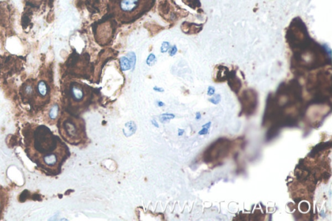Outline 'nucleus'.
I'll return each instance as SVG.
<instances>
[{
  "mask_svg": "<svg viewBox=\"0 0 332 221\" xmlns=\"http://www.w3.org/2000/svg\"><path fill=\"white\" fill-rule=\"evenodd\" d=\"M27 157L46 175L57 176L70 156L69 148L45 125L27 129L23 133Z\"/></svg>",
  "mask_w": 332,
  "mask_h": 221,
  "instance_id": "f257e3e1",
  "label": "nucleus"
},
{
  "mask_svg": "<svg viewBox=\"0 0 332 221\" xmlns=\"http://www.w3.org/2000/svg\"><path fill=\"white\" fill-rule=\"evenodd\" d=\"M156 0H109L108 14L123 24L130 23L149 12Z\"/></svg>",
  "mask_w": 332,
  "mask_h": 221,
  "instance_id": "f03ea898",
  "label": "nucleus"
},
{
  "mask_svg": "<svg viewBox=\"0 0 332 221\" xmlns=\"http://www.w3.org/2000/svg\"><path fill=\"white\" fill-rule=\"evenodd\" d=\"M58 132L65 141L72 145H79L86 139L85 122L77 116L71 114L58 123Z\"/></svg>",
  "mask_w": 332,
  "mask_h": 221,
  "instance_id": "7ed1b4c3",
  "label": "nucleus"
},
{
  "mask_svg": "<svg viewBox=\"0 0 332 221\" xmlns=\"http://www.w3.org/2000/svg\"><path fill=\"white\" fill-rule=\"evenodd\" d=\"M92 88L82 82H72L70 84L66 96L71 107L75 111L73 115L77 116V113L84 111L90 106L93 99Z\"/></svg>",
  "mask_w": 332,
  "mask_h": 221,
  "instance_id": "20e7f679",
  "label": "nucleus"
},
{
  "mask_svg": "<svg viewBox=\"0 0 332 221\" xmlns=\"http://www.w3.org/2000/svg\"><path fill=\"white\" fill-rule=\"evenodd\" d=\"M59 113H60L59 105L57 103L51 105L48 112H47V120H48V123H49L50 124H53V123H55L58 119Z\"/></svg>",
  "mask_w": 332,
  "mask_h": 221,
  "instance_id": "39448f33",
  "label": "nucleus"
},
{
  "mask_svg": "<svg viewBox=\"0 0 332 221\" xmlns=\"http://www.w3.org/2000/svg\"><path fill=\"white\" fill-rule=\"evenodd\" d=\"M36 92L38 96L42 99L46 98L48 96L49 93V88L45 81L40 80L38 81L37 85Z\"/></svg>",
  "mask_w": 332,
  "mask_h": 221,
  "instance_id": "423d86ee",
  "label": "nucleus"
},
{
  "mask_svg": "<svg viewBox=\"0 0 332 221\" xmlns=\"http://www.w3.org/2000/svg\"><path fill=\"white\" fill-rule=\"evenodd\" d=\"M120 64L121 70L123 71V72L131 69V65H130L129 59L126 57H122L120 58Z\"/></svg>",
  "mask_w": 332,
  "mask_h": 221,
  "instance_id": "0eeeda50",
  "label": "nucleus"
},
{
  "mask_svg": "<svg viewBox=\"0 0 332 221\" xmlns=\"http://www.w3.org/2000/svg\"><path fill=\"white\" fill-rule=\"evenodd\" d=\"M23 93L27 97H32L34 94L35 89L34 88V86L32 84H25L24 88L23 89Z\"/></svg>",
  "mask_w": 332,
  "mask_h": 221,
  "instance_id": "6e6552de",
  "label": "nucleus"
},
{
  "mask_svg": "<svg viewBox=\"0 0 332 221\" xmlns=\"http://www.w3.org/2000/svg\"><path fill=\"white\" fill-rule=\"evenodd\" d=\"M125 128L128 129L127 132L125 134V136H131L136 131V126L133 121H129L127 123H126Z\"/></svg>",
  "mask_w": 332,
  "mask_h": 221,
  "instance_id": "1a4fd4ad",
  "label": "nucleus"
},
{
  "mask_svg": "<svg viewBox=\"0 0 332 221\" xmlns=\"http://www.w3.org/2000/svg\"><path fill=\"white\" fill-rule=\"evenodd\" d=\"M7 202V195L5 191L0 189V214L3 212Z\"/></svg>",
  "mask_w": 332,
  "mask_h": 221,
  "instance_id": "9d476101",
  "label": "nucleus"
},
{
  "mask_svg": "<svg viewBox=\"0 0 332 221\" xmlns=\"http://www.w3.org/2000/svg\"><path fill=\"white\" fill-rule=\"evenodd\" d=\"M175 115L173 113H165L161 114V115L159 116V119L161 123H165V122H167L169 120L173 119V118H175Z\"/></svg>",
  "mask_w": 332,
  "mask_h": 221,
  "instance_id": "9b49d317",
  "label": "nucleus"
},
{
  "mask_svg": "<svg viewBox=\"0 0 332 221\" xmlns=\"http://www.w3.org/2000/svg\"><path fill=\"white\" fill-rule=\"evenodd\" d=\"M126 57L129 59V60L131 65V68L134 69L136 65V55L134 52H129L126 55Z\"/></svg>",
  "mask_w": 332,
  "mask_h": 221,
  "instance_id": "f8f14e48",
  "label": "nucleus"
},
{
  "mask_svg": "<svg viewBox=\"0 0 332 221\" xmlns=\"http://www.w3.org/2000/svg\"><path fill=\"white\" fill-rule=\"evenodd\" d=\"M156 56L153 53H151L148 56V57L147 58V60H146V62H147V64L148 66H153L154 64H155V63L156 62Z\"/></svg>",
  "mask_w": 332,
  "mask_h": 221,
  "instance_id": "ddd939ff",
  "label": "nucleus"
},
{
  "mask_svg": "<svg viewBox=\"0 0 332 221\" xmlns=\"http://www.w3.org/2000/svg\"><path fill=\"white\" fill-rule=\"evenodd\" d=\"M221 96L220 94H217L215 95V96H213V97L209 99V101L212 102V104L213 105H217L219 104V102H221Z\"/></svg>",
  "mask_w": 332,
  "mask_h": 221,
  "instance_id": "4468645a",
  "label": "nucleus"
},
{
  "mask_svg": "<svg viewBox=\"0 0 332 221\" xmlns=\"http://www.w3.org/2000/svg\"><path fill=\"white\" fill-rule=\"evenodd\" d=\"M169 49V43L168 42H164L161 46L160 51L162 53H165Z\"/></svg>",
  "mask_w": 332,
  "mask_h": 221,
  "instance_id": "2eb2a0df",
  "label": "nucleus"
},
{
  "mask_svg": "<svg viewBox=\"0 0 332 221\" xmlns=\"http://www.w3.org/2000/svg\"><path fill=\"white\" fill-rule=\"evenodd\" d=\"M215 92V88L213 87V86H209V87H208V92H207V94L209 96H212L213 95H214Z\"/></svg>",
  "mask_w": 332,
  "mask_h": 221,
  "instance_id": "dca6fc26",
  "label": "nucleus"
},
{
  "mask_svg": "<svg viewBox=\"0 0 332 221\" xmlns=\"http://www.w3.org/2000/svg\"><path fill=\"white\" fill-rule=\"evenodd\" d=\"M177 52V47L176 46H173L171 49H170L169 51V55L171 57H173L175 55Z\"/></svg>",
  "mask_w": 332,
  "mask_h": 221,
  "instance_id": "f3484780",
  "label": "nucleus"
},
{
  "mask_svg": "<svg viewBox=\"0 0 332 221\" xmlns=\"http://www.w3.org/2000/svg\"><path fill=\"white\" fill-rule=\"evenodd\" d=\"M208 131H209V129L207 128H203L202 130H200V131L199 132V134L200 136L202 135H206V134H207L208 133Z\"/></svg>",
  "mask_w": 332,
  "mask_h": 221,
  "instance_id": "a211bd4d",
  "label": "nucleus"
},
{
  "mask_svg": "<svg viewBox=\"0 0 332 221\" xmlns=\"http://www.w3.org/2000/svg\"><path fill=\"white\" fill-rule=\"evenodd\" d=\"M153 90L155 91H156V92H164V88L157 87V86H155V87L153 88Z\"/></svg>",
  "mask_w": 332,
  "mask_h": 221,
  "instance_id": "6ab92c4d",
  "label": "nucleus"
},
{
  "mask_svg": "<svg viewBox=\"0 0 332 221\" xmlns=\"http://www.w3.org/2000/svg\"><path fill=\"white\" fill-rule=\"evenodd\" d=\"M211 125H212V123H211L210 121H209V122H208V123H206L205 125H204L202 127H203V128H204H204H207L209 129V128L211 127Z\"/></svg>",
  "mask_w": 332,
  "mask_h": 221,
  "instance_id": "aec40b11",
  "label": "nucleus"
},
{
  "mask_svg": "<svg viewBox=\"0 0 332 221\" xmlns=\"http://www.w3.org/2000/svg\"><path fill=\"white\" fill-rule=\"evenodd\" d=\"M151 123H152V124H153L154 126H155V127H156V128H159V124H158L157 121H156L155 119H153V120L151 121Z\"/></svg>",
  "mask_w": 332,
  "mask_h": 221,
  "instance_id": "412c9836",
  "label": "nucleus"
},
{
  "mask_svg": "<svg viewBox=\"0 0 332 221\" xmlns=\"http://www.w3.org/2000/svg\"><path fill=\"white\" fill-rule=\"evenodd\" d=\"M200 118H201V114H200V113L199 112H197V113H196V116H195V119H197V120H199V119H200Z\"/></svg>",
  "mask_w": 332,
  "mask_h": 221,
  "instance_id": "4be33fe9",
  "label": "nucleus"
},
{
  "mask_svg": "<svg viewBox=\"0 0 332 221\" xmlns=\"http://www.w3.org/2000/svg\"><path fill=\"white\" fill-rule=\"evenodd\" d=\"M184 133V130L183 129H179V131H178V134H179V136H182L183 134Z\"/></svg>",
  "mask_w": 332,
  "mask_h": 221,
  "instance_id": "5701e85b",
  "label": "nucleus"
},
{
  "mask_svg": "<svg viewBox=\"0 0 332 221\" xmlns=\"http://www.w3.org/2000/svg\"><path fill=\"white\" fill-rule=\"evenodd\" d=\"M157 105H158V106H160V107H162V106H164V103L163 102H162L161 101H157Z\"/></svg>",
  "mask_w": 332,
  "mask_h": 221,
  "instance_id": "b1692460",
  "label": "nucleus"
}]
</instances>
